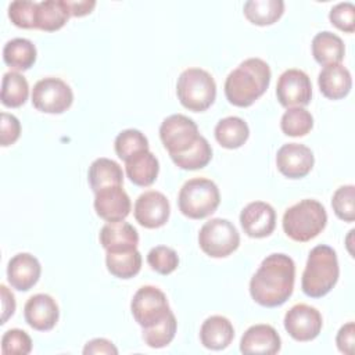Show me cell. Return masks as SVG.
<instances>
[{
  "label": "cell",
  "instance_id": "1",
  "mask_svg": "<svg viewBox=\"0 0 355 355\" xmlns=\"http://www.w3.org/2000/svg\"><path fill=\"white\" fill-rule=\"evenodd\" d=\"M295 263L291 257L273 252L268 255L250 280V294L261 306L276 308L293 294Z\"/></svg>",
  "mask_w": 355,
  "mask_h": 355
},
{
  "label": "cell",
  "instance_id": "2",
  "mask_svg": "<svg viewBox=\"0 0 355 355\" xmlns=\"http://www.w3.org/2000/svg\"><path fill=\"white\" fill-rule=\"evenodd\" d=\"M272 78L266 61L252 57L247 58L233 69L225 80V96L236 107H250L269 87Z\"/></svg>",
  "mask_w": 355,
  "mask_h": 355
},
{
  "label": "cell",
  "instance_id": "3",
  "mask_svg": "<svg viewBox=\"0 0 355 355\" xmlns=\"http://www.w3.org/2000/svg\"><path fill=\"white\" fill-rule=\"evenodd\" d=\"M340 276L336 251L326 244L313 247L308 255L301 288L311 298H322L336 286Z\"/></svg>",
  "mask_w": 355,
  "mask_h": 355
},
{
  "label": "cell",
  "instance_id": "4",
  "mask_svg": "<svg viewBox=\"0 0 355 355\" xmlns=\"http://www.w3.org/2000/svg\"><path fill=\"white\" fill-rule=\"evenodd\" d=\"M326 223V208L322 202L312 198L301 200L287 208L282 222L286 236L298 243H306L319 236Z\"/></svg>",
  "mask_w": 355,
  "mask_h": 355
},
{
  "label": "cell",
  "instance_id": "5",
  "mask_svg": "<svg viewBox=\"0 0 355 355\" xmlns=\"http://www.w3.org/2000/svg\"><path fill=\"white\" fill-rule=\"evenodd\" d=\"M176 94L184 108L193 112H202L216 98V83L205 69L187 68L178 78Z\"/></svg>",
  "mask_w": 355,
  "mask_h": 355
},
{
  "label": "cell",
  "instance_id": "6",
  "mask_svg": "<svg viewBox=\"0 0 355 355\" xmlns=\"http://www.w3.org/2000/svg\"><path fill=\"white\" fill-rule=\"evenodd\" d=\"M220 202L215 182L207 178L189 179L178 196L179 211L190 219H204L212 215Z\"/></svg>",
  "mask_w": 355,
  "mask_h": 355
},
{
  "label": "cell",
  "instance_id": "7",
  "mask_svg": "<svg viewBox=\"0 0 355 355\" xmlns=\"http://www.w3.org/2000/svg\"><path fill=\"white\" fill-rule=\"evenodd\" d=\"M198 244L204 254L211 258H225L240 245V233L236 226L223 218L205 222L198 232Z\"/></svg>",
  "mask_w": 355,
  "mask_h": 355
},
{
  "label": "cell",
  "instance_id": "8",
  "mask_svg": "<svg viewBox=\"0 0 355 355\" xmlns=\"http://www.w3.org/2000/svg\"><path fill=\"white\" fill-rule=\"evenodd\" d=\"M200 136L197 123L183 114L166 116L159 126V139L165 150L169 153V157L179 155L190 150Z\"/></svg>",
  "mask_w": 355,
  "mask_h": 355
},
{
  "label": "cell",
  "instance_id": "9",
  "mask_svg": "<svg viewBox=\"0 0 355 355\" xmlns=\"http://www.w3.org/2000/svg\"><path fill=\"white\" fill-rule=\"evenodd\" d=\"M130 311L143 329L159 323L172 312L165 293L155 286L140 287L132 298Z\"/></svg>",
  "mask_w": 355,
  "mask_h": 355
},
{
  "label": "cell",
  "instance_id": "10",
  "mask_svg": "<svg viewBox=\"0 0 355 355\" xmlns=\"http://www.w3.org/2000/svg\"><path fill=\"white\" fill-rule=\"evenodd\" d=\"M73 103V93L60 78L47 76L37 80L32 89V104L46 114H62Z\"/></svg>",
  "mask_w": 355,
  "mask_h": 355
},
{
  "label": "cell",
  "instance_id": "11",
  "mask_svg": "<svg viewBox=\"0 0 355 355\" xmlns=\"http://www.w3.org/2000/svg\"><path fill=\"white\" fill-rule=\"evenodd\" d=\"M320 312L306 304H295L284 315V329L295 341H312L322 331Z\"/></svg>",
  "mask_w": 355,
  "mask_h": 355
},
{
  "label": "cell",
  "instance_id": "12",
  "mask_svg": "<svg viewBox=\"0 0 355 355\" xmlns=\"http://www.w3.org/2000/svg\"><path fill=\"white\" fill-rule=\"evenodd\" d=\"M276 97L286 107H305L312 98V83L309 76L297 68L284 71L276 85Z\"/></svg>",
  "mask_w": 355,
  "mask_h": 355
},
{
  "label": "cell",
  "instance_id": "13",
  "mask_svg": "<svg viewBox=\"0 0 355 355\" xmlns=\"http://www.w3.org/2000/svg\"><path fill=\"white\" fill-rule=\"evenodd\" d=\"M135 219L146 229H158L164 226L171 215V205L165 194L157 190L141 193L133 208Z\"/></svg>",
  "mask_w": 355,
  "mask_h": 355
},
{
  "label": "cell",
  "instance_id": "14",
  "mask_svg": "<svg viewBox=\"0 0 355 355\" xmlns=\"http://www.w3.org/2000/svg\"><path fill=\"white\" fill-rule=\"evenodd\" d=\"M313 164L312 150L300 143L283 144L276 154V166L288 179L305 178L312 171Z\"/></svg>",
  "mask_w": 355,
  "mask_h": 355
},
{
  "label": "cell",
  "instance_id": "15",
  "mask_svg": "<svg viewBox=\"0 0 355 355\" xmlns=\"http://www.w3.org/2000/svg\"><path fill=\"white\" fill-rule=\"evenodd\" d=\"M240 225L244 233L252 239L268 237L276 227V211L268 202L252 201L243 208Z\"/></svg>",
  "mask_w": 355,
  "mask_h": 355
},
{
  "label": "cell",
  "instance_id": "16",
  "mask_svg": "<svg viewBox=\"0 0 355 355\" xmlns=\"http://www.w3.org/2000/svg\"><path fill=\"white\" fill-rule=\"evenodd\" d=\"M96 214L107 222H121L130 214L132 202L122 186H110L94 193Z\"/></svg>",
  "mask_w": 355,
  "mask_h": 355
},
{
  "label": "cell",
  "instance_id": "17",
  "mask_svg": "<svg viewBox=\"0 0 355 355\" xmlns=\"http://www.w3.org/2000/svg\"><path fill=\"white\" fill-rule=\"evenodd\" d=\"M25 322L37 331L51 330L60 318V309L55 300L49 294L32 295L24 306Z\"/></svg>",
  "mask_w": 355,
  "mask_h": 355
},
{
  "label": "cell",
  "instance_id": "18",
  "mask_svg": "<svg viewBox=\"0 0 355 355\" xmlns=\"http://www.w3.org/2000/svg\"><path fill=\"white\" fill-rule=\"evenodd\" d=\"M40 273L39 259L29 252L15 254L7 265V280L18 291L31 290L39 282Z\"/></svg>",
  "mask_w": 355,
  "mask_h": 355
},
{
  "label": "cell",
  "instance_id": "19",
  "mask_svg": "<svg viewBox=\"0 0 355 355\" xmlns=\"http://www.w3.org/2000/svg\"><path fill=\"white\" fill-rule=\"evenodd\" d=\"M282 348V340L276 329L270 324L259 323L248 327L240 340L243 354H277Z\"/></svg>",
  "mask_w": 355,
  "mask_h": 355
},
{
  "label": "cell",
  "instance_id": "20",
  "mask_svg": "<svg viewBox=\"0 0 355 355\" xmlns=\"http://www.w3.org/2000/svg\"><path fill=\"white\" fill-rule=\"evenodd\" d=\"M100 244L107 251H125L137 248L139 233L128 222H108L100 230Z\"/></svg>",
  "mask_w": 355,
  "mask_h": 355
},
{
  "label": "cell",
  "instance_id": "21",
  "mask_svg": "<svg viewBox=\"0 0 355 355\" xmlns=\"http://www.w3.org/2000/svg\"><path fill=\"white\" fill-rule=\"evenodd\" d=\"M318 85L326 98H344L352 87L351 72L341 64L326 65L318 75Z\"/></svg>",
  "mask_w": 355,
  "mask_h": 355
},
{
  "label": "cell",
  "instance_id": "22",
  "mask_svg": "<svg viewBox=\"0 0 355 355\" xmlns=\"http://www.w3.org/2000/svg\"><path fill=\"white\" fill-rule=\"evenodd\" d=\"M234 338V329L232 322L222 315H212L207 318L200 329L201 344L212 351H220L230 345Z\"/></svg>",
  "mask_w": 355,
  "mask_h": 355
},
{
  "label": "cell",
  "instance_id": "23",
  "mask_svg": "<svg viewBox=\"0 0 355 355\" xmlns=\"http://www.w3.org/2000/svg\"><path fill=\"white\" fill-rule=\"evenodd\" d=\"M125 171L129 180L140 187L151 186L159 172V162L150 151H141L125 162Z\"/></svg>",
  "mask_w": 355,
  "mask_h": 355
},
{
  "label": "cell",
  "instance_id": "24",
  "mask_svg": "<svg viewBox=\"0 0 355 355\" xmlns=\"http://www.w3.org/2000/svg\"><path fill=\"white\" fill-rule=\"evenodd\" d=\"M312 55L323 67L340 64L345 55L344 42L333 32H319L312 39Z\"/></svg>",
  "mask_w": 355,
  "mask_h": 355
},
{
  "label": "cell",
  "instance_id": "25",
  "mask_svg": "<svg viewBox=\"0 0 355 355\" xmlns=\"http://www.w3.org/2000/svg\"><path fill=\"white\" fill-rule=\"evenodd\" d=\"M87 180L94 193L110 186H122L123 171L118 162L110 158H97L92 162L87 172Z\"/></svg>",
  "mask_w": 355,
  "mask_h": 355
},
{
  "label": "cell",
  "instance_id": "26",
  "mask_svg": "<svg viewBox=\"0 0 355 355\" xmlns=\"http://www.w3.org/2000/svg\"><path fill=\"white\" fill-rule=\"evenodd\" d=\"M36 55L35 44L25 37L11 39L3 47V61L15 71H26L33 67Z\"/></svg>",
  "mask_w": 355,
  "mask_h": 355
},
{
  "label": "cell",
  "instance_id": "27",
  "mask_svg": "<svg viewBox=\"0 0 355 355\" xmlns=\"http://www.w3.org/2000/svg\"><path fill=\"white\" fill-rule=\"evenodd\" d=\"M71 12L67 0H44L37 3L36 29L54 32L61 29L69 19Z\"/></svg>",
  "mask_w": 355,
  "mask_h": 355
},
{
  "label": "cell",
  "instance_id": "28",
  "mask_svg": "<svg viewBox=\"0 0 355 355\" xmlns=\"http://www.w3.org/2000/svg\"><path fill=\"white\" fill-rule=\"evenodd\" d=\"M216 141L229 150L241 147L250 136V128L247 122L240 116H226L220 119L215 126Z\"/></svg>",
  "mask_w": 355,
  "mask_h": 355
},
{
  "label": "cell",
  "instance_id": "29",
  "mask_svg": "<svg viewBox=\"0 0 355 355\" xmlns=\"http://www.w3.org/2000/svg\"><path fill=\"white\" fill-rule=\"evenodd\" d=\"M105 265L112 276L118 279H130L135 277L141 269V254L137 248L107 251Z\"/></svg>",
  "mask_w": 355,
  "mask_h": 355
},
{
  "label": "cell",
  "instance_id": "30",
  "mask_svg": "<svg viewBox=\"0 0 355 355\" xmlns=\"http://www.w3.org/2000/svg\"><path fill=\"white\" fill-rule=\"evenodd\" d=\"M243 12L245 18L258 26L272 25L280 19L284 12L283 0H248L244 3Z\"/></svg>",
  "mask_w": 355,
  "mask_h": 355
},
{
  "label": "cell",
  "instance_id": "31",
  "mask_svg": "<svg viewBox=\"0 0 355 355\" xmlns=\"http://www.w3.org/2000/svg\"><path fill=\"white\" fill-rule=\"evenodd\" d=\"M29 96V85L24 75L8 71L1 80V104L8 108H18L25 104Z\"/></svg>",
  "mask_w": 355,
  "mask_h": 355
},
{
  "label": "cell",
  "instance_id": "32",
  "mask_svg": "<svg viewBox=\"0 0 355 355\" xmlns=\"http://www.w3.org/2000/svg\"><path fill=\"white\" fill-rule=\"evenodd\" d=\"M173 164L184 171H196L207 166L212 159V148L204 136H200L197 143L183 154L171 157Z\"/></svg>",
  "mask_w": 355,
  "mask_h": 355
},
{
  "label": "cell",
  "instance_id": "33",
  "mask_svg": "<svg viewBox=\"0 0 355 355\" xmlns=\"http://www.w3.org/2000/svg\"><path fill=\"white\" fill-rule=\"evenodd\" d=\"M313 128V116L304 107H291L280 119V129L284 135L300 137L308 135Z\"/></svg>",
  "mask_w": 355,
  "mask_h": 355
},
{
  "label": "cell",
  "instance_id": "34",
  "mask_svg": "<svg viewBox=\"0 0 355 355\" xmlns=\"http://www.w3.org/2000/svg\"><path fill=\"white\" fill-rule=\"evenodd\" d=\"M114 148L116 155L126 162L132 157L137 155L141 151L148 150L147 137L137 129H125L122 130L114 143Z\"/></svg>",
  "mask_w": 355,
  "mask_h": 355
},
{
  "label": "cell",
  "instance_id": "35",
  "mask_svg": "<svg viewBox=\"0 0 355 355\" xmlns=\"http://www.w3.org/2000/svg\"><path fill=\"white\" fill-rule=\"evenodd\" d=\"M176 329H178V322L173 312H171L159 323L151 327L143 329L141 337L150 348H164L168 344H171V341L175 338Z\"/></svg>",
  "mask_w": 355,
  "mask_h": 355
},
{
  "label": "cell",
  "instance_id": "36",
  "mask_svg": "<svg viewBox=\"0 0 355 355\" xmlns=\"http://www.w3.org/2000/svg\"><path fill=\"white\" fill-rule=\"evenodd\" d=\"M147 263L159 275H171L179 266L178 252L166 245H157L147 254Z\"/></svg>",
  "mask_w": 355,
  "mask_h": 355
},
{
  "label": "cell",
  "instance_id": "37",
  "mask_svg": "<svg viewBox=\"0 0 355 355\" xmlns=\"http://www.w3.org/2000/svg\"><path fill=\"white\" fill-rule=\"evenodd\" d=\"M331 207L336 216L344 222L355 220V187L345 184L338 187L331 197Z\"/></svg>",
  "mask_w": 355,
  "mask_h": 355
},
{
  "label": "cell",
  "instance_id": "38",
  "mask_svg": "<svg viewBox=\"0 0 355 355\" xmlns=\"http://www.w3.org/2000/svg\"><path fill=\"white\" fill-rule=\"evenodd\" d=\"M37 3L28 0H17L8 6V18L22 29H36Z\"/></svg>",
  "mask_w": 355,
  "mask_h": 355
},
{
  "label": "cell",
  "instance_id": "39",
  "mask_svg": "<svg viewBox=\"0 0 355 355\" xmlns=\"http://www.w3.org/2000/svg\"><path fill=\"white\" fill-rule=\"evenodd\" d=\"M32 351V338L21 329H10L1 337L3 355H28Z\"/></svg>",
  "mask_w": 355,
  "mask_h": 355
},
{
  "label": "cell",
  "instance_id": "40",
  "mask_svg": "<svg viewBox=\"0 0 355 355\" xmlns=\"http://www.w3.org/2000/svg\"><path fill=\"white\" fill-rule=\"evenodd\" d=\"M329 19L340 31L352 33L355 31V6L351 1L336 4L329 12Z\"/></svg>",
  "mask_w": 355,
  "mask_h": 355
},
{
  "label": "cell",
  "instance_id": "41",
  "mask_svg": "<svg viewBox=\"0 0 355 355\" xmlns=\"http://www.w3.org/2000/svg\"><path fill=\"white\" fill-rule=\"evenodd\" d=\"M21 135V123L17 116L8 112H1V132L0 144L3 147L14 144Z\"/></svg>",
  "mask_w": 355,
  "mask_h": 355
},
{
  "label": "cell",
  "instance_id": "42",
  "mask_svg": "<svg viewBox=\"0 0 355 355\" xmlns=\"http://www.w3.org/2000/svg\"><path fill=\"white\" fill-rule=\"evenodd\" d=\"M336 344L340 352L345 355H352L355 348V324L354 322H348L340 327L336 336Z\"/></svg>",
  "mask_w": 355,
  "mask_h": 355
},
{
  "label": "cell",
  "instance_id": "43",
  "mask_svg": "<svg viewBox=\"0 0 355 355\" xmlns=\"http://www.w3.org/2000/svg\"><path fill=\"white\" fill-rule=\"evenodd\" d=\"M83 354L89 355V354H108V355H116L118 354V348L107 338H93L90 341L86 343L85 348H83Z\"/></svg>",
  "mask_w": 355,
  "mask_h": 355
},
{
  "label": "cell",
  "instance_id": "44",
  "mask_svg": "<svg viewBox=\"0 0 355 355\" xmlns=\"http://www.w3.org/2000/svg\"><path fill=\"white\" fill-rule=\"evenodd\" d=\"M0 291H1V308H3L1 324H4L8 320V318H11L15 312V298H14V294L4 284L0 286Z\"/></svg>",
  "mask_w": 355,
  "mask_h": 355
},
{
  "label": "cell",
  "instance_id": "45",
  "mask_svg": "<svg viewBox=\"0 0 355 355\" xmlns=\"http://www.w3.org/2000/svg\"><path fill=\"white\" fill-rule=\"evenodd\" d=\"M71 17H83L87 15L93 11V8L96 7V1L94 0H75V1H69L67 0Z\"/></svg>",
  "mask_w": 355,
  "mask_h": 355
}]
</instances>
